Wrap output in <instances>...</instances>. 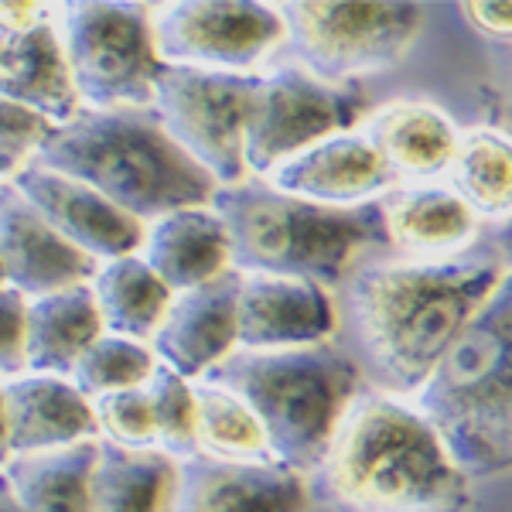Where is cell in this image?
Instances as JSON below:
<instances>
[{
  "mask_svg": "<svg viewBox=\"0 0 512 512\" xmlns=\"http://www.w3.org/2000/svg\"><path fill=\"white\" fill-rule=\"evenodd\" d=\"M506 270L499 246H472L448 260L376 253L338 287V342L369 390L414 400Z\"/></svg>",
  "mask_w": 512,
  "mask_h": 512,
  "instance_id": "obj_1",
  "label": "cell"
},
{
  "mask_svg": "<svg viewBox=\"0 0 512 512\" xmlns=\"http://www.w3.org/2000/svg\"><path fill=\"white\" fill-rule=\"evenodd\" d=\"M468 485L414 403L369 386L311 475V495L335 512H465Z\"/></svg>",
  "mask_w": 512,
  "mask_h": 512,
  "instance_id": "obj_2",
  "label": "cell"
},
{
  "mask_svg": "<svg viewBox=\"0 0 512 512\" xmlns=\"http://www.w3.org/2000/svg\"><path fill=\"white\" fill-rule=\"evenodd\" d=\"M212 209L226 222L233 267L246 274L304 277L338 291L362 260L390 250L379 202L328 209L250 178L219 188Z\"/></svg>",
  "mask_w": 512,
  "mask_h": 512,
  "instance_id": "obj_3",
  "label": "cell"
},
{
  "mask_svg": "<svg viewBox=\"0 0 512 512\" xmlns=\"http://www.w3.org/2000/svg\"><path fill=\"white\" fill-rule=\"evenodd\" d=\"M38 164L96 188L144 226L168 212L212 205L219 192L168 137L154 110H82L55 127Z\"/></svg>",
  "mask_w": 512,
  "mask_h": 512,
  "instance_id": "obj_4",
  "label": "cell"
},
{
  "mask_svg": "<svg viewBox=\"0 0 512 512\" xmlns=\"http://www.w3.org/2000/svg\"><path fill=\"white\" fill-rule=\"evenodd\" d=\"M205 379L233 390L260 417L277 465L304 478L321 468L355 396L366 390V376L342 342L236 349Z\"/></svg>",
  "mask_w": 512,
  "mask_h": 512,
  "instance_id": "obj_5",
  "label": "cell"
},
{
  "mask_svg": "<svg viewBox=\"0 0 512 512\" xmlns=\"http://www.w3.org/2000/svg\"><path fill=\"white\" fill-rule=\"evenodd\" d=\"M410 403L468 478L512 468V267Z\"/></svg>",
  "mask_w": 512,
  "mask_h": 512,
  "instance_id": "obj_6",
  "label": "cell"
},
{
  "mask_svg": "<svg viewBox=\"0 0 512 512\" xmlns=\"http://www.w3.org/2000/svg\"><path fill=\"white\" fill-rule=\"evenodd\" d=\"M291 62L332 86H352L410 55L424 28V4L393 0H280Z\"/></svg>",
  "mask_w": 512,
  "mask_h": 512,
  "instance_id": "obj_7",
  "label": "cell"
},
{
  "mask_svg": "<svg viewBox=\"0 0 512 512\" xmlns=\"http://www.w3.org/2000/svg\"><path fill=\"white\" fill-rule=\"evenodd\" d=\"M82 110H151L164 72L151 31V4L72 0L52 4Z\"/></svg>",
  "mask_w": 512,
  "mask_h": 512,
  "instance_id": "obj_8",
  "label": "cell"
},
{
  "mask_svg": "<svg viewBox=\"0 0 512 512\" xmlns=\"http://www.w3.org/2000/svg\"><path fill=\"white\" fill-rule=\"evenodd\" d=\"M151 31L164 65L229 76H256L287 45L277 7L263 0H161Z\"/></svg>",
  "mask_w": 512,
  "mask_h": 512,
  "instance_id": "obj_9",
  "label": "cell"
},
{
  "mask_svg": "<svg viewBox=\"0 0 512 512\" xmlns=\"http://www.w3.org/2000/svg\"><path fill=\"white\" fill-rule=\"evenodd\" d=\"M256 76L164 65L154 89V117L181 151L219 188L250 181L246 130L253 113Z\"/></svg>",
  "mask_w": 512,
  "mask_h": 512,
  "instance_id": "obj_10",
  "label": "cell"
},
{
  "mask_svg": "<svg viewBox=\"0 0 512 512\" xmlns=\"http://www.w3.org/2000/svg\"><path fill=\"white\" fill-rule=\"evenodd\" d=\"M366 113L359 89L321 82L291 59H277L256 72L253 113L246 130L250 178H267L277 164L308 151L318 140L359 127Z\"/></svg>",
  "mask_w": 512,
  "mask_h": 512,
  "instance_id": "obj_11",
  "label": "cell"
},
{
  "mask_svg": "<svg viewBox=\"0 0 512 512\" xmlns=\"http://www.w3.org/2000/svg\"><path fill=\"white\" fill-rule=\"evenodd\" d=\"M270 188L304 202L328 205V209H362L376 205L403 185L396 171L386 164L373 144V137L359 127L338 130V134L318 140L308 151L294 154L277 164L267 178Z\"/></svg>",
  "mask_w": 512,
  "mask_h": 512,
  "instance_id": "obj_12",
  "label": "cell"
},
{
  "mask_svg": "<svg viewBox=\"0 0 512 512\" xmlns=\"http://www.w3.org/2000/svg\"><path fill=\"white\" fill-rule=\"evenodd\" d=\"M338 291L304 277L239 270V349H304L338 342Z\"/></svg>",
  "mask_w": 512,
  "mask_h": 512,
  "instance_id": "obj_13",
  "label": "cell"
},
{
  "mask_svg": "<svg viewBox=\"0 0 512 512\" xmlns=\"http://www.w3.org/2000/svg\"><path fill=\"white\" fill-rule=\"evenodd\" d=\"M4 185H11L65 243L93 256L96 263L140 253V246H144V222L127 216L96 188L62 175V171H52L35 161Z\"/></svg>",
  "mask_w": 512,
  "mask_h": 512,
  "instance_id": "obj_14",
  "label": "cell"
},
{
  "mask_svg": "<svg viewBox=\"0 0 512 512\" xmlns=\"http://www.w3.org/2000/svg\"><path fill=\"white\" fill-rule=\"evenodd\" d=\"M99 441L93 400L65 376L0 379V461Z\"/></svg>",
  "mask_w": 512,
  "mask_h": 512,
  "instance_id": "obj_15",
  "label": "cell"
},
{
  "mask_svg": "<svg viewBox=\"0 0 512 512\" xmlns=\"http://www.w3.org/2000/svg\"><path fill=\"white\" fill-rule=\"evenodd\" d=\"M311 478L284 465H233L209 454L175 461L164 512H311Z\"/></svg>",
  "mask_w": 512,
  "mask_h": 512,
  "instance_id": "obj_16",
  "label": "cell"
},
{
  "mask_svg": "<svg viewBox=\"0 0 512 512\" xmlns=\"http://www.w3.org/2000/svg\"><path fill=\"white\" fill-rule=\"evenodd\" d=\"M99 263L76 250L11 185H0V287L38 301L93 284Z\"/></svg>",
  "mask_w": 512,
  "mask_h": 512,
  "instance_id": "obj_17",
  "label": "cell"
},
{
  "mask_svg": "<svg viewBox=\"0 0 512 512\" xmlns=\"http://www.w3.org/2000/svg\"><path fill=\"white\" fill-rule=\"evenodd\" d=\"M151 349L164 369L192 383L226 362L239 349V270L175 294Z\"/></svg>",
  "mask_w": 512,
  "mask_h": 512,
  "instance_id": "obj_18",
  "label": "cell"
},
{
  "mask_svg": "<svg viewBox=\"0 0 512 512\" xmlns=\"http://www.w3.org/2000/svg\"><path fill=\"white\" fill-rule=\"evenodd\" d=\"M390 250L410 260H448L478 246L485 222L448 181H410L383 198Z\"/></svg>",
  "mask_w": 512,
  "mask_h": 512,
  "instance_id": "obj_19",
  "label": "cell"
},
{
  "mask_svg": "<svg viewBox=\"0 0 512 512\" xmlns=\"http://www.w3.org/2000/svg\"><path fill=\"white\" fill-rule=\"evenodd\" d=\"M0 103H18L65 127L82 113L52 11L28 31L0 35Z\"/></svg>",
  "mask_w": 512,
  "mask_h": 512,
  "instance_id": "obj_20",
  "label": "cell"
},
{
  "mask_svg": "<svg viewBox=\"0 0 512 512\" xmlns=\"http://www.w3.org/2000/svg\"><path fill=\"white\" fill-rule=\"evenodd\" d=\"M140 260L164 280L171 294L195 291L236 270L226 222L212 205H192L154 219L144 233Z\"/></svg>",
  "mask_w": 512,
  "mask_h": 512,
  "instance_id": "obj_21",
  "label": "cell"
},
{
  "mask_svg": "<svg viewBox=\"0 0 512 512\" xmlns=\"http://www.w3.org/2000/svg\"><path fill=\"white\" fill-rule=\"evenodd\" d=\"M362 130L373 137L379 154L403 185L410 181H444L461 127L437 103L427 99H390L362 117Z\"/></svg>",
  "mask_w": 512,
  "mask_h": 512,
  "instance_id": "obj_22",
  "label": "cell"
},
{
  "mask_svg": "<svg viewBox=\"0 0 512 512\" xmlns=\"http://www.w3.org/2000/svg\"><path fill=\"white\" fill-rule=\"evenodd\" d=\"M99 441L0 461V489L21 512H89Z\"/></svg>",
  "mask_w": 512,
  "mask_h": 512,
  "instance_id": "obj_23",
  "label": "cell"
},
{
  "mask_svg": "<svg viewBox=\"0 0 512 512\" xmlns=\"http://www.w3.org/2000/svg\"><path fill=\"white\" fill-rule=\"evenodd\" d=\"M99 335H103V321H99V308L89 284L28 301V359H24V373L69 379L76 362Z\"/></svg>",
  "mask_w": 512,
  "mask_h": 512,
  "instance_id": "obj_24",
  "label": "cell"
},
{
  "mask_svg": "<svg viewBox=\"0 0 512 512\" xmlns=\"http://www.w3.org/2000/svg\"><path fill=\"white\" fill-rule=\"evenodd\" d=\"M89 287H93L103 332L134 338V342H144V345L154 342L171 301H175V294H171L168 287H164V280L140 260V253L99 263Z\"/></svg>",
  "mask_w": 512,
  "mask_h": 512,
  "instance_id": "obj_25",
  "label": "cell"
},
{
  "mask_svg": "<svg viewBox=\"0 0 512 512\" xmlns=\"http://www.w3.org/2000/svg\"><path fill=\"white\" fill-rule=\"evenodd\" d=\"M444 181L485 226H512V134L489 123L465 127Z\"/></svg>",
  "mask_w": 512,
  "mask_h": 512,
  "instance_id": "obj_26",
  "label": "cell"
},
{
  "mask_svg": "<svg viewBox=\"0 0 512 512\" xmlns=\"http://www.w3.org/2000/svg\"><path fill=\"white\" fill-rule=\"evenodd\" d=\"M175 461L161 451H127L99 441L89 512H164Z\"/></svg>",
  "mask_w": 512,
  "mask_h": 512,
  "instance_id": "obj_27",
  "label": "cell"
},
{
  "mask_svg": "<svg viewBox=\"0 0 512 512\" xmlns=\"http://www.w3.org/2000/svg\"><path fill=\"white\" fill-rule=\"evenodd\" d=\"M195 403L198 454H209L216 461H233V465H277L260 417L233 390L209 383V379H198Z\"/></svg>",
  "mask_w": 512,
  "mask_h": 512,
  "instance_id": "obj_28",
  "label": "cell"
},
{
  "mask_svg": "<svg viewBox=\"0 0 512 512\" xmlns=\"http://www.w3.org/2000/svg\"><path fill=\"white\" fill-rule=\"evenodd\" d=\"M158 366L161 362L151 345L103 332L86 349V355L76 362L69 379L89 396V400H99V396L147 386L151 376L158 373Z\"/></svg>",
  "mask_w": 512,
  "mask_h": 512,
  "instance_id": "obj_29",
  "label": "cell"
},
{
  "mask_svg": "<svg viewBox=\"0 0 512 512\" xmlns=\"http://www.w3.org/2000/svg\"><path fill=\"white\" fill-rule=\"evenodd\" d=\"M154 407V424H158V451L168 454L171 461H188L198 454V403H195V383L171 369L158 366V373L147 383Z\"/></svg>",
  "mask_w": 512,
  "mask_h": 512,
  "instance_id": "obj_30",
  "label": "cell"
},
{
  "mask_svg": "<svg viewBox=\"0 0 512 512\" xmlns=\"http://www.w3.org/2000/svg\"><path fill=\"white\" fill-rule=\"evenodd\" d=\"M93 414L99 441H110L127 451H158V424H154L147 386L99 396V400H93Z\"/></svg>",
  "mask_w": 512,
  "mask_h": 512,
  "instance_id": "obj_31",
  "label": "cell"
},
{
  "mask_svg": "<svg viewBox=\"0 0 512 512\" xmlns=\"http://www.w3.org/2000/svg\"><path fill=\"white\" fill-rule=\"evenodd\" d=\"M55 134V123L18 103H0V181L18 178L35 164Z\"/></svg>",
  "mask_w": 512,
  "mask_h": 512,
  "instance_id": "obj_32",
  "label": "cell"
},
{
  "mask_svg": "<svg viewBox=\"0 0 512 512\" xmlns=\"http://www.w3.org/2000/svg\"><path fill=\"white\" fill-rule=\"evenodd\" d=\"M28 359V297L0 287V379L21 376Z\"/></svg>",
  "mask_w": 512,
  "mask_h": 512,
  "instance_id": "obj_33",
  "label": "cell"
},
{
  "mask_svg": "<svg viewBox=\"0 0 512 512\" xmlns=\"http://www.w3.org/2000/svg\"><path fill=\"white\" fill-rule=\"evenodd\" d=\"M458 14L472 24L478 35L492 41H512V0H499V4L468 0V4H458Z\"/></svg>",
  "mask_w": 512,
  "mask_h": 512,
  "instance_id": "obj_34",
  "label": "cell"
},
{
  "mask_svg": "<svg viewBox=\"0 0 512 512\" xmlns=\"http://www.w3.org/2000/svg\"><path fill=\"white\" fill-rule=\"evenodd\" d=\"M502 260H506V267H512V226L502 229V246H499Z\"/></svg>",
  "mask_w": 512,
  "mask_h": 512,
  "instance_id": "obj_35",
  "label": "cell"
},
{
  "mask_svg": "<svg viewBox=\"0 0 512 512\" xmlns=\"http://www.w3.org/2000/svg\"><path fill=\"white\" fill-rule=\"evenodd\" d=\"M0 512H21V509H18V502H14L4 489H0Z\"/></svg>",
  "mask_w": 512,
  "mask_h": 512,
  "instance_id": "obj_36",
  "label": "cell"
}]
</instances>
